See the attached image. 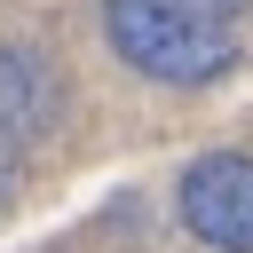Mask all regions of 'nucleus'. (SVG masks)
<instances>
[{
    "label": "nucleus",
    "mask_w": 253,
    "mask_h": 253,
    "mask_svg": "<svg viewBox=\"0 0 253 253\" xmlns=\"http://www.w3.org/2000/svg\"><path fill=\"white\" fill-rule=\"evenodd\" d=\"M174 206H182V229H190L198 245H213V253H253V158H245V150H206V158H190Z\"/></svg>",
    "instance_id": "obj_2"
},
{
    "label": "nucleus",
    "mask_w": 253,
    "mask_h": 253,
    "mask_svg": "<svg viewBox=\"0 0 253 253\" xmlns=\"http://www.w3.org/2000/svg\"><path fill=\"white\" fill-rule=\"evenodd\" d=\"M206 16H237V8H253V0H198Z\"/></svg>",
    "instance_id": "obj_5"
},
{
    "label": "nucleus",
    "mask_w": 253,
    "mask_h": 253,
    "mask_svg": "<svg viewBox=\"0 0 253 253\" xmlns=\"http://www.w3.org/2000/svg\"><path fill=\"white\" fill-rule=\"evenodd\" d=\"M55 111H63V79H55V63L32 55V47H0V134L40 142V134L55 126Z\"/></svg>",
    "instance_id": "obj_3"
},
{
    "label": "nucleus",
    "mask_w": 253,
    "mask_h": 253,
    "mask_svg": "<svg viewBox=\"0 0 253 253\" xmlns=\"http://www.w3.org/2000/svg\"><path fill=\"white\" fill-rule=\"evenodd\" d=\"M16 198V166H8V134H0V206Z\"/></svg>",
    "instance_id": "obj_4"
},
{
    "label": "nucleus",
    "mask_w": 253,
    "mask_h": 253,
    "mask_svg": "<svg viewBox=\"0 0 253 253\" xmlns=\"http://www.w3.org/2000/svg\"><path fill=\"white\" fill-rule=\"evenodd\" d=\"M103 40L126 71L158 87H206L237 63V40L198 0H103Z\"/></svg>",
    "instance_id": "obj_1"
}]
</instances>
